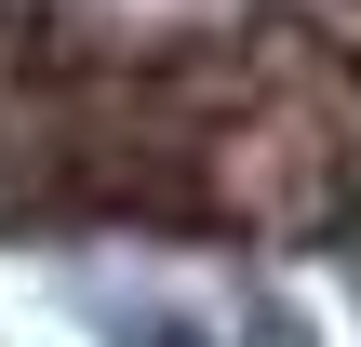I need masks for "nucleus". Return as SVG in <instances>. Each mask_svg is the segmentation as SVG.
<instances>
[{"label":"nucleus","mask_w":361,"mask_h":347,"mask_svg":"<svg viewBox=\"0 0 361 347\" xmlns=\"http://www.w3.org/2000/svg\"><path fill=\"white\" fill-rule=\"evenodd\" d=\"M0 241L361 254V0H0Z\"/></svg>","instance_id":"1"}]
</instances>
